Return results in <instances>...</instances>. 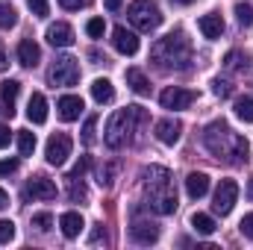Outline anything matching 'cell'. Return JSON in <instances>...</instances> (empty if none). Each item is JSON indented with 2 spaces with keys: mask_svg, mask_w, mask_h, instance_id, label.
<instances>
[{
  "mask_svg": "<svg viewBox=\"0 0 253 250\" xmlns=\"http://www.w3.org/2000/svg\"><path fill=\"white\" fill-rule=\"evenodd\" d=\"M103 6H106V9H109V12H115V9H118V6H121V0H103Z\"/></svg>",
  "mask_w": 253,
  "mask_h": 250,
  "instance_id": "cell-43",
  "label": "cell"
},
{
  "mask_svg": "<svg viewBox=\"0 0 253 250\" xmlns=\"http://www.w3.org/2000/svg\"><path fill=\"white\" fill-rule=\"evenodd\" d=\"M42 59V50H39V44L33 42V39H24L21 44H18V62L24 65V68H36Z\"/></svg>",
  "mask_w": 253,
  "mask_h": 250,
  "instance_id": "cell-19",
  "label": "cell"
},
{
  "mask_svg": "<svg viewBox=\"0 0 253 250\" xmlns=\"http://www.w3.org/2000/svg\"><path fill=\"white\" fill-rule=\"evenodd\" d=\"M3 68H6V53L0 50V71H3Z\"/></svg>",
  "mask_w": 253,
  "mask_h": 250,
  "instance_id": "cell-47",
  "label": "cell"
},
{
  "mask_svg": "<svg viewBox=\"0 0 253 250\" xmlns=\"http://www.w3.org/2000/svg\"><path fill=\"white\" fill-rule=\"evenodd\" d=\"M9 141H12V132H9V126H0V150H3V147H9Z\"/></svg>",
  "mask_w": 253,
  "mask_h": 250,
  "instance_id": "cell-41",
  "label": "cell"
},
{
  "mask_svg": "<svg viewBox=\"0 0 253 250\" xmlns=\"http://www.w3.org/2000/svg\"><path fill=\"white\" fill-rule=\"evenodd\" d=\"M85 168H88V156H83V159H80V162L71 168V174H68V177H77V180H80V177L85 174Z\"/></svg>",
  "mask_w": 253,
  "mask_h": 250,
  "instance_id": "cell-40",
  "label": "cell"
},
{
  "mask_svg": "<svg viewBox=\"0 0 253 250\" xmlns=\"http://www.w3.org/2000/svg\"><path fill=\"white\" fill-rule=\"evenodd\" d=\"M47 42L53 44V47H71L74 44V30H71V24H50L47 27Z\"/></svg>",
  "mask_w": 253,
  "mask_h": 250,
  "instance_id": "cell-16",
  "label": "cell"
},
{
  "mask_svg": "<svg viewBox=\"0 0 253 250\" xmlns=\"http://www.w3.org/2000/svg\"><path fill=\"white\" fill-rule=\"evenodd\" d=\"M47 80H50V85H77L80 83V65L74 56H59L56 62L50 65V71H47Z\"/></svg>",
  "mask_w": 253,
  "mask_h": 250,
  "instance_id": "cell-6",
  "label": "cell"
},
{
  "mask_svg": "<svg viewBox=\"0 0 253 250\" xmlns=\"http://www.w3.org/2000/svg\"><path fill=\"white\" fill-rule=\"evenodd\" d=\"M18 94H21V83H18V80H3V83H0V103L6 106V115H9V118L15 115V100H18Z\"/></svg>",
  "mask_w": 253,
  "mask_h": 250,
  "instance_id": "cell-18",
  "label": "cell"
},
{
  "mask_svg": "<svg viewBox=\"0 0 253 250\" xmlns=\"http://www.w3.org/2000/svg\"><path fill=\"white\" fill-rule=\"evenodd\" d=\"M112 44H115V50L124 53V56H135V53H138V36H135L132 30H126V27H115V30H112Z\"/></svg>",
  "mask_w": 253,
  "mask_h": 250,
  "instance_id": "cell-10",
  "label": "cell"
},
{
  "mask_svg": "<svg viewBox=\"0 0 253 250\" xmlns=\"http://www.w3.org/2000/svg\"><path fill=\"white\" fill-rule=\"evenodd\" d=\"M118 171H121V165H118V162H106V165H100V168H97V186L109 188L112 183H115Z\"/></svg>",
  "mask_w": 253,
  "mask_h": 250,
  "instance_id": "cell-25",
  "label": "cell"
},
{
  "mask_svg": "<svg viewBox=\"0 0 253 250\" xmlns=\"http://www.w3.org/2000/svg\"><path fill=\"white\" fill-rule=\"evenodd\" d=\"M236 18H239V24H242V27H253V6L239 3V6H236Z\"/></svg>",
  "mask_w": 253,
  "mask_h": 250,
  "instance_id": "cell-30",
  "label": "cell"
},
{
  "mask_svg": "<svg viewBox=\"0 0 253 250\" xmlns=\"http://www.w3.org/2000/svg\"><path fill=\"white\" fill-rule=\"evenodd\" d=\"M236 118L245 121V124H253V97H239L236 100Z\"/></svg>",
  "mask_w": 253,
  "mask_h": 250,
  "instance_id": "cell-26",
  "label": "cell"
},
{
  "mask_svg": "<svg viewBox=\"0 0 253 250\" xmlns=\"http://www.w3.org/2000/svg\"><path fill=\"white\" fill-rule=\"evenodd\" d=\"M30 12L39 15V18H44L47 15V0H30Z\"/></svg>",
  "mask_w": 253,
  "mask_h": 250,
  "instance_id": "cell-39",
  "label": "cell"
},
{
  "mask_svg": "<svg viewBox=\"0 0 253 250\" xmlns=\"http://www.w3.org/2000/svg\"><path fill=\"white\" fill-rule=\"evenodd\" d=\"M71 147H74V141H71V135H65V132H53L50 138H47V147H44V159H47V165H65L68 162V156H71Z\"/></svg>",
  "mask_w": 253,
  "mask_h": 250,
  "instance_id": "cell-7",
  "label": "cell"
},
{
  "mask_svg": "<svg viewBox=\"0 0 253 250\" xmlns=\"http://www.w3.org/2000/svg\"><path fill=\"white\" fill-rule=\"evenodd\" d=\"M191 227H194V233H200V236H212V233H215V218L206 215V212H194V215H191Z\"/></svg>",
  "mask_w": 253,
  "mask_h": 250,
  "instance_id": "cell-24",
  "label": "cell"
},
{
  "mask_svg": "<svg viewBox=\"0 0 253 250\" xmlns=\"http://www.w3.org/2000/svg\"><path fill=\"white\" fill-rule=\"evenodd\" d=\"M27 118L33 124H44L47 121V100H44L42 91H33L30 94V100H27Z\"/></svg>",
  "mask_w": 253,
  "mask_h": 250,
  "instance_id": "cell-15",
  "label": "cell"
},
{
  "mask_svg": "<svg viewBox=\"0 0 253 250\" xmlns=\"http://www.w3.org/2000/svg\"><path fill=\"white\" fill-rule=\"evenodd\" d=\"M94 129H97V118H85V126H83V141L85 144H94Z\"/></svg>",
  "mask_w": 253,
  "mask_h": 250,
  "instance_id": "cell-35",
  "label": "cell"
},
{
  "mask_svg": "<svg viewBox=\"0 0 253 250\" xmlns=\"http://www.w3.org/2000/svg\"><path fill=\"white\" fill-rule=\"evenodd\" d=\"M27 197H39V200H53L56 197V183L36 174L30 183H27Z\"/></svg>",
  "mask_w": 253,
  "mask_h": 250,
  "instance_id": "cell-12",
  "label": "cell"
},
{
  "mask_svg": "<svg viewBox=\"0 0 253 250\" xmlns=\"http://www.w3.org/2000/svg\"><path fill=\"white\" fill-rule=\"evenodd\" d=\"M236 200H239V183L236 180H221V186L215 191V212L218 215H230L233 212V206H236Z\"/></svg>",
  "mask_w": 253,
  "mask_h": 250,
  "instance_id": "cell-9",
  "label": "cell"
},
{
  "mask_svg": "<svg viewBox=\"0 0 253 250\" xmlns=\"http://www.w3.org/2000/svg\"><path fill=\"white\" fill-rule=\"evenodd\" d=\"M68 194L71 200H85V186L77 183V177H68Z\"/></svg>",
  "mask_w": 253,
  "mask_h": 250,
  "instance_id": "cell-32",
  "label": "cell"
},
{
  "mask_svg": "<svg viewBox=\"0 0 253 250\" xmlns=\"http://www.w3.org/2000/svg\"><path fill=\"white\" fill-rule=\"evenodd\" d=\"M6 206H9V194L0 188V209H6Z\"/></svg>",
  "mask_w": 253,
  "mask_h": 250,
  "instance_id": "cell-44",
  "label": "cell"
},
{
  "mask_svg": "<svg viewBox=\"0 0 253 250\" xmlns=\"http://www.w3.org/2000/svg\"><path fill=\"white\" fill-rule=\"evenodd\" d=\"M239 230H242V236H245V239H253V212H251V215H245V218H242Z\"/></svg>",
  "mask_w": 253,
  "mask_h": 250,
  "instance_id": "cell-38",
  "label": "cell"
},
{
  "mask_svg": "<svg viewBox=\"0 0 253 250\" xmlns=\"http://www.w3.org/2000/svg\"><path fill=\"white\" fill-rule=\"evenodd\" d=\"M33 227L42 230V233H47V230L53 227V215H50V212H39V215H33Z\"/></svg>",
  "mask_w": 253,
  "mask_h": 250,
  "instance_id": "cell-31",
  "label": "cell"
},
{
  "mask_svg": "<svg viewBox=\"0 0 253 250\" xmlns=\"http://www.w3.org/2000/svg\"><path fill=\"white\" fill-rule=\"evenodd\" d=\"M203 144L212 156L224 159V162H233V165H245L248 156H251V144L245 135L233 132L230 124L224 121H212V124L203 129Z\"/></svg>",
  "mask_w": 253,
  "mask_h": 250,
  "instance_id": "cell-1",
  "label": "cell"
},
{
  "mask_svg": "<svg viewBox=\"0 0 253 250\" xmlns=\"http://www.w3.org/2000/svg\"><path fill=\"white\" fill-rule=\"evenodd\" d=\"M0 115H6V106H3V103H0Z\"/></svg>",
  "mask_w": 253,
  "mask_h": 250,
  "instance_id": "cell-48",
  "label": "cell"
},
{
  "mask_svg": "<svg viewBox=\"0 0 253 250\" xmlns=\"http://www.w3.org/2000/svg\"><path fill=\"white\" fill-rule=\"evenodd\" d=\"M197 27H200V33H203V39H221V33H224V18H221L218 12H209V15H200Z\"/></svg>",
  "mask_w": 253,
  "mask_h": 250,
  "instance_id": "cell-17",
  "label": "cell"
},
{
  "mask_svg": "<svg viewBox=\"0 0 253 250\" xmlns=\"http://www.w3.org/2000/svg\"><path fill=\"white\" fill-rule=\"evenodd\" d=\"M18 24V12L9 3H0V30H12Z\"/></svg>",
  "mask_w": 253,
  "mask_h": 250,
  "instance_id": "cell-29",
  "label": "cell"
},
{
  "mask_svg": "<svg viewBox=\"0 0 253 250\" xmlns=\"http://www.w3.org/2000/svg\"><path fill=\"white\" fill-rule=\"evenodd\" d=\"M56 109H59V118L62 121H77L80 115H83V97H77V94H65L59 97V103H56Z\"/></svg>",
  "mask_w": 253,
  "mask_h": 250,
  "instance_id": "cell-14",
  "label": "cell"
},
{
  "mask_svg": "<svg viewBox=\"0 0 253 250\" xmlns=\"http://www.w3.org/2000/svg\"><path fill=\"white\" fill-rule=\"evenodd\" d=\"M18 171V159H0V177H12Z\"/></svg>",
  "mask_w": 253,
  "mask_h": 250,
  "instance_id": "cell-37",
  "label": "cell"
},
{
  "mask_svg": "<svg viewBox=\"0 0 253 250\" xmlns=\"http://www.w3.org/2000/svg\"><path fill=\"white\" fill-rule=\"evenodd\" d=\"M248 62H251V59H248V53H242V50H230V53L224 56V65H227L230 71H245Z\"/></svg>",
  "mask_w": 253,
  "mask_h": 250,
  "instance_id": "cell-27",
  "label": "cell"
},
{
  "mask_svg": "<svg viewBox=\"0 0 253 250\" xmlns=\"http://www.w3.org/2000/svg\"><path fill=\"white\" fill-rule=\"evenodd\" d=\"M126 15H129V24L135 30H141V33H153L162 24V12H159V6L153 0H135Z\"/></svg>",
  "mask_w": 253,
  "mask_h": 250,
  "instance_id": "cell-5",
  "label": "cell"
},
{
  "mask_svg": "<svg viewBox=\"0 0 253 250\" xmlns=\"http://www.w3.org/2000/svg\"><path fill=\"white\" fill-rule=\"evenodd\" d=\"M171 3H174V6H191L194 0H171Z\"/></svg>",
  "mask_w": 253,
  "mask_h": 250,
  "instance_id": "cell-45",
  "label": "cell"
},
{
  "mask_svg": "<svg viewBox=\"0 0 253 250\" xmlns=\"http://www.w3.org/2000/svg\"><path fill=\"white\" fill-rule=\"evenodd\" d=\"M91 97L103 106V103H112L115 100V88H112V83L106 80V77H97L94 83H91Z\"/></svg>",
  "mask_w": 253,
  "mask_h": 250,
  "instance_id": "cell-22",
  "label": "cell"
},
{
  "mask_svg": "<svg viewBox=\"0 0 253 250\" xmlns=\"http://www.w3.org/2000/svg\"><path fill=\"white\" fill-rule=\"evenodd\" d=\"M59 227H62L65 239H77V236L83 233L85 221H83V215H80V212H65L62 218H59Z\"/></svg>",
  "mask_w": 253,
  "mask_h": 250,
  "instance_id": "cell-21",
  "label": "cell"
},
{
  "mask_svg": "<svg viewBox=\"0 0 253 250\" xmlns=\"http://www.w3.org/2000/svg\"><path fill=\"white\" fill-rule=\"evenodd\" d=\"M150 59L159 71H186L191 62V44L183 33H168L150 47Z\"/></svg>",
  "mask_w": 253,
  "mask_h": 250,
  "instance_id": "cell-3",
  "label": "cell"
},
{
  "mask_svg": "<svg viewBox=\"0 0 253 250\" xmlns=\"http://www.w3.org/2000/svg\"><path fill=\"white\" fill-rule=\"evenodd\" d=\"M212 91H215V97H230L233 94V85L218 77V80H212Z\"/></svg>",
  "mask_w": 253,
  "mask_h": 250,
  "instance_id": "cell-34",
  "label": "cell"
},
{
  "mask_svg": "<svg viewBox=\"0 0 253 250\" xmlns=\"http://www.w3.org/2000/svg\"><path fill=\"white\" fill-rule=\"evenodd\" d=\"M141 180L147 188V206L159 215H171L177 209V191L171 186V171L162 165H150L141 171Z\"/></svg>",
  "mask_w": 253,
  "mask_h": 250,
  "instance_id": "cell-2",
  "label": "cell"
},
{
  "mask_svg": "<svg viewBox=\"0 0 253 250\" xmlns=\"http://www.w3.org/2000/svg\"><path fill=\"white\" fill-rule=\"evenodd\" d=\"M129 239H132L135 245H153V242L159 239V227L150 224V221H132V227H129Z\"/></svg>",
  "mask_w": 253,
  "mask_h": 250,
  "instance_id": "cell-13",
  "label": "cell"
},
{
  "mask_svg": "<svg viewBox=\"0 0 253 250\" xmlns=\"http://www.w3.org/2000/svg\"><path fill=\"white\" fill-rule=\"evenodd\" d=\"M153 135L162 144H177L180 135H183V124L177 118H162V121H156V126H153Z\"/></svg>",
  "mask_w": 253,
  "mask_h": 250,
  "instance_id": "cell-11",
  "label": "cell"
},
{
  "mask_svg": "<svg viewBox=\"0 0 253 250\" xmlns=\"http://www.w3.org/2000/svg\"><path fill=\"white\" fill-rule=\"evenodd\" d=\"M18 150H21V156H30V153L36 150V132L21 129V132H18Z\"/></svg>",
  "mask_w": 253,
  "mask_h": 250,
  "instance_id": "cell-28",
  "label": "cell"
},
{
  "mask_svg": "<svg viewBox=\"0 0 253 250\" xmlns=\"http://www.w3.org/2000/svg\"><path fill=\"white\" fill-rule=\"evenodd\" d=\"M144 118H147V115H144V109H141V106H126V109H118V112L106 121V132H103L106 147L118 150V147L129 144V141H132L135 126L141 124Z\"/></svg>",
  "mask_w": 253,
  "mask_h": 250,
  "instance_id": "cell-4",
  "label": "cell"
},
{
  "mask_svg": "<svg viewBox=\"0 0 253 250\" xmlns=\"http://www.w3.org/2000/svg\"><path fill=\"white\" fill-rule=\"evenodd\" d=\"M15 239V224L12 221H0V245H9Z\"/></svg>",
  "mask_w": 253,
  "mask_h": 250,
  "instance_id": "cell-36",
  "label": "cell"
},
{
  "mask_svg": "<svg viewBox=\"0 0 253 250\" xmlns=\"http://www.w3.org/2000/svg\"><path fill=\"white\" fill-rule=\"evenodd\" d=\"M248 197H251V200H253V177H251V180H248Z\"/></svg>",
  "mask_w": 253,
  "mask_h": 250,
  "instance_id": "cell-46",
  "label": "cell"
},
{
  "mask_svg": "<svg viewBox=\"0 0 253 250\" xmlns=\"http://www.w3.org/2000/svg\"><path fill=\"white\" fill-rule=\"evenodd\" d=\"M194 100H197V94H194V91H189V88H180V85H171V88H165V91L159 94L162 109H174V112L189 109Z\"/></svg>",
  "mask_w": 253,
  "mask_h": 250,
  "instance_id": "cell-8",
  "label": "cell"
},
{
  "mask_svg": "<svg viewBox=\"0 0 253 250\" xmlns=\"http://www.w3.org/2000/svg\"><path fill=\"white\" fill-rule=\"evenodd\" d=\"M126 85H129L135 94H150V83H147V77H144L138 68H129V71H126Z\"/></svg>",
  "mask_w": 253,
  "mask_h": 250,
  "instance_id": "cell-23",
  "label": "cell"
},
{
  "mask_svg": "<svg viewBox=\"0 0 253 250\" xmlns=\"http://www.w3.org/2000/svg\"><path fill=\"white\" fill-rule=\"evenodd\" d=\"M103 30H106V24H103V18H91V21L85 24V33H88L91 39H100V36H103Z\"/></svg>",
  "mask_w": 253,
  "mask_h": 250,
  "instance_id": "cell-33",
  "label": "cell"
},
{
  "mask_svg": "<svg viewBox=\"0 0 253 250\" xmlns=\"http://www.w3.org/2000/svg\"><path fill=\"white\" fill-rule=\"evenodd\" d=\"M62 3V9H80V6H85V0H59Z\"/></svg>",
  "mask_w": 253,
  "mask_h": 250,
  "instance_id": "cell-42",
  "label": "cell"
},
{
  "mask_svg": "<svg viewBox=\"0 0 253 250\" xmlns=\"http://www.w3.org/2000/svg\"><path fill=\"white\" fill-rule=\"evenodd\" d=\"M206 191H209V177L200 174V171H191L189 177H186V194H189L191 200H200Z\"/></svg>",
  "mask_w": 253,
  "mask_h": 250,
  "instance_id": "cell-20",
  "label": "cell"
}]
</instances>
